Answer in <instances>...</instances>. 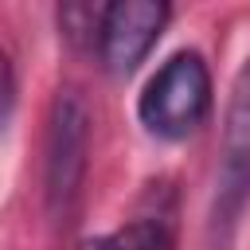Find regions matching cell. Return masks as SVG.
Wrapping results in <instances>:
<instances>
[{"instance_id":"cell-1","label":"cell","mask_w":250,"mask_h":250,"mask_svg":"<svg viewBox=\"0 0 250 250\" xmlns=\"http://www.w3.org/2000/svg\"><path fill=\"white\" fill-rule=\"evenodd\" d=\"M90 129L94 113L78 86H59L47 109L43 141V203L55 227H66L78 211L86 168H90Z\"/></svg>"},{"instance_id":"cell-3","label":"cell","mask_w":250,"mask_h":250,"mask_svg":"<svg viewBox=\"0 0 250 250\" xmlns=\"http://www.w3.org/2000/svg\"><path fill=\"white\" fill-rule=\"evenodd\" d=\"M250 199V55L242 59L227 113H223V148H219V172H215V199H211V238L227 246L242 207Z\"/></svg>"},{"instance_id":"cell-2","label":"cell","mask_w":250,"mask_h":250,"mask_svg":"<svg viewBox=\"0 0 250 250\" xmlns=\"http://www.w3.org/2000/svg\"><path fill=\"white\" fill-rule=\"evenodd\" d=\"M211 70L199 51H176L168 55L156 74L141 86L137 117L152 137L184 141L195 133L211 113Z\"/></svg>"},{"instance_id":"cell-4","label":"cell","mask_w":250,"mask_h":250,"mask_svg":"<svg viewBox=\"0 0 250 250\" xmlns=\"http://www.w3.org/2000/svg\"><path fill=\"white\" fill-rule=\"evenodd\" d=\"M172 8L164 0H117L105 4L102 16V35H98V55L102 66L113 78H129L145 55L156 47V39L164 35Z\"/></svg>"},{"instance_id":"cell-6","label":"cell","mask_w":250,"mask_h":250,"mask_svg":"<svg viewBox=\"0 0 250 250\" xmlns=\"http://www.w3.org/2000/svg\"><path fill=\"white\" fill-rule=\"evenodd\" d=\"M59 31L74 43V47H94L102 35V16L105 4H86V0H66L59 4Z\"/></svg>"},{"instance_id":"cell-5","label":"cell","mask_w":250,"mask_h":250,"mask_svg":"<svg viewBox=\"0 0 250 250\" xmlns=\"http://www.w3.org/2000/svg\"><path fill=\"white\" fill-rule=\"evenodd\" d=\"M78 250H176V203L168 191H148V207H141L125 227L109 234L82 238Z\"/></svg>"},{"instance_id":"cell-7","label":"cell","mask_w":250,"mask_h":250,"mask_svg":"<svg viewBox=\"0 0 250 250\" xmlns=\"http://www.w3.org/2000/svg\"><path fill=\"white\" fill-rule=\"evenodd\" d=\"M12 109H16V70H12V59H8V51L0 47V133L8 129V121H12Z\"/></svg>"}]
</instances>
